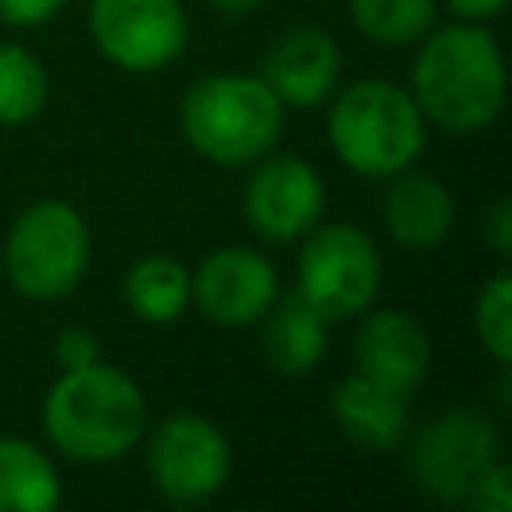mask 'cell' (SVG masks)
I'll use <instances>...</instances> for the list:
<instances>
[{
    "label": "cell",
    "mask_w": 512,
    "mask_h": 512,
    "mask_svg": "<svg viewBox=\"0 0 512 512\" xmlns=\"http://www.w3.org/2000/svg\"><path fill=\"white\" fill-rule=\"evenodd\" d=\"M412 100L420 116L448 136L492 128L508 104V64L484 24L456 20L416 40Z\"/></svg>",
    "instance_id": "cell-1"
},
{
    "label": "cell",
    "mask_w": 512,
    "mask_h": 512,
    "mask_svg": "<svg viewBox=\"0 0 512 512\" xmlns=\"http://www.w3.org/2000/svg\"><path fill=\"white\" fill-rule=\"evenodd\" d=\"M56 504L60 472L52 456L24 436H0V512H52Z\"/></svg>",
    "instance_id": "cell-18"
},
{
    "label": "cell",
    "mask_w": 512,
    "mask_h": 512,
    "mask_svg": "<svg viewBox=\"0 0 512 512\" xmlns=\"http://www.w3.org/2000/svg\"><path fill=\"white\" fill-rule=\"evenodd\" d=\"M124 304L144 324H176L192 308V272L168 252H148L124 272Z\"/></svg>",
    "instance_id": "cell-17"
},
{
    "label": "cell",
    "mask_w": 512,
    "mask_h": 512,
    "mask_svg": "<svg viewBox=\"0 0 512 512\" xmlns=\"http://www.w3.org/2000/svg\"><path fill=\"white\" fill-rule=\"evenodd\" d=\"M428 120L408 88L364 76L328 96V144L344 168L364 180H388L424 152Z\"/></svg>",
    "instance_id": "cell-4"
},
{
    "label": "cell",
    "mask_w": 512,
    "mask_h": 512,
    "mask_svg": "<svg viewBox=\"0 0 512 512\" xmlns=\"http://www.w3.org/2000/svg\"><path fill=\"white\" fill-rule=\"evenodd\" d=\"M260 324H264V360L280 376H304L328 352V320L300 292L276 296Z\"/></svg>",
    "instance_id": "cell-16"
},
{
    "label": "cell",
    "mask_w": 512,
    "mask_h": 512,
    "mask_svg": "<svg viewBox=\"0 0 512 512\" xmlns=\"http://www.w3.org/2000/svg\"><path fill=\"white\" fill-rule=\"evenodd\" d=\"M344 56L332 32L324 28H292L284 32L260 64V80L276 92L284 108H320L340 88Z\"/></svg>",
    "instance_id": "cell-13"
},
{
    "label": "cell",
    "mask_w": 512,
    "mask_h": 512,
    "mask_svg": "<svg viewBox=\"0 0 512 512\" xmlns=\"http://www.w3.org/2000/svg\"><path fill=\"white\" fill-rule=\"evenodd\" d=\"M152 488L180 508L212 500L232 476V444L204 412H168L144 440Z\"/></svg>",
    "instance_id": "cell-7"
},
{
    "label": "cell",
    "mask_w": 512,
    "mask_h": 512,
    "mask_svg": "<svg viewBox=\"0 0 512 512\" xmlns=\"http://www.w3.org/2000/svg\"><path fill=\"white\" fill-rule=\"evenodd\" d=\"M92 264L88 220L64 200L28 204L4 236V272L24 300H64L80 288Z\"/></svg>",
    "instance_id": "cell-5"
},
{
    "label": "cell",
    "mask_w": 512,
    "mask_h": 512,
    "mask_svg": "<svg viewBox=\"0 0 512 512\" xmlns=\"http://www.w3.org/2000/svg\"><path fill=\"white\" fill-rule=\"evenodd\" d=\"M356 32L384 48H408L436 28V0H348Z\"/></svg>",
    "instance_id": "cell-19"
},
{
    "label": "cell",
    "mask_w": 512,
    "mask_h": 512,
    "mask_svg": "<svg viewBox=\"0 0 512 512\" xmlns=\"http://www.w3.org/2000/svg\"><path fill=\"white\" fill-rule=\"evenodd\" d=\"M68 0H0V20L8 28H36L48 24Z\"/></svg>",
    "instance_id": "cell-24"
},
{
    "label": "cell",
    "mask_w": 512,
    "mask_h": 512,
    "mask_svg": "<svg viewBox=\"0 0 512 512\" xmlns=\"http://www.w3.org/2000/svg\"><path fill=\"white\" fill-rule=\"evenodd\" d=\"M324 212V180L312 160L296 152H268L252 164L244 184V220L268 244H292Z\"/></svg>",
    "instance_id": "cell-10"
},
{
    "label": "cell",
    "mask_w": 512,
    "mask_h": 512,
    "mask_svg": "<svg viewBox=\"0 0 512 512\" xmlns=\"http://www.w3.org/2000/svg\"><path fill=\"white\" fill-rule=\"evenodd\" d=\"M52 356H56L60 372L84 368V364L100 360V340H96V332H88V328H64V332L56 336V344H52Z\"/></svg>",
    "instance_id": "cell-23"
},
{
    "label": "cell",
    "mask_w": 512,
    "mask_h": 512,
    "mask_svg": "<svg viewBox=\"0 0 512 512\" xmlns=\"http://www.w3.org/2000/svg\"><path fill=\"white\" fill-rule=\"evenodd\" d=\"M384 264L376 240L356 224H312L300 236L296 292L332 324L368 312L380 296Z\"/></svg>",
    "instance_id": "cell-6"
},
{
    "label": "cell",
    "mask_w": 512,
    "mask_h": 512,
    "mask_svg": "<svg viewBox=\"0 0 512 512\" xmlns=\"http://www.w3.org/2000/svg\"><path fill=\"white\" fill-rule=\"evenodd\" d=\"M48 104V72L24 44H0V124H28Z\"/></svg>",
    "instance_id": "cell-20"
},
{
    "label": "cell",
    "mask_w": 512,
    "mask_h": 512,
    "mask_svg": "<svg viewBox=\"0 0 512 512\" xmlns=\"http://www.w3.org/2000/svg\"><path fill=\"white\" fill-rule=\"evenodd\" d=\"M332 420L360 452H392L408 440V396L352 372L332 392Z\"/></svg>",
    "instance_id": "cell-15"
},
{
    "label": "cell",
    "mask_w": 512,
    "mask_h": 512,
    "mask_svg": "<svg viewBox=\"0 0 512 512\" xmlns=\"http://www.w3.org/2000/svg\"><path fill=\"white\" fill-rule=\"evenodd\" d=\"M500 460L496 428L468 408L428 420L408 448V476L416 488L444 504H468L484 472Z\"/></svg>",
    "instance_id": "cell-8"
},
{
    "label": "cell",
    "mask_w": 512,
    "mask_h": 512,
    "mask_svg": "<svg viewBox=\"0 0 512 512\" xmlns=\"http://www.w3.org/2000/svg\"><path fill=\"white\" fill-rule=\"evenodd\" d=\"M88 36L120 72H160L188 48L184 0H88Z\"/></svg>",
    "instance_id": "cell-9"
},
{
    "label": "cell",
    "mask_w": 512,
    "mask_h": 512,
    "mask_svg": "<svg viewBox=\"0 0 512 512\" xmlns=\"http://www.w3.org/2000/svg\"><path fill=\"white\" fill-rule=\"evenodd\" d=\"M472 328L484 344V352L508 368L512 364V276L496 272L480 284L476 300H472Z\"/></svg>",
    "instance_id": "cell-21"
},
{
    "label": "cell",
    "mask_w": 512,
    "mask_h": 512,
    "mask_svg": "<svg viewBox=\"0 0 512 512\" xmlns=\"http://www.w3.org/2000/svg\"><path fill=\"white\" fill-rule=\"evenodd\" d=\"M40 420L60 456L76 464H112L144 440L148 400L124 368L92 360L52 380Z\"/></svg>",
    "instance_id": "cell-2"
},
{
    "label": "cell",
    "mask_w": 512,
    "mask_h": 512,
    "mask_svg": "<svg viewBox=\"0 0 512 512\" xmlns=\"http://www.w3.org/2000/svg\"><path fill=\"white\" fill-rule=\"evenodd\" d=\"M468 504L480 508V512H512V468H508L504 456L484 472V480L476 484Z\"/></svg>",
    "instance_id": "cell-22"
},
{
    "label": "cell",
    "mask_w": 512,
    "mask_h": 512,
    "mask_svg": "<svg viewBox=\"0 0 512 512\" xmlns=\"http://www.w3.org/2000/svg\"><path fill=\"white\" fill-rule=\"evenodd\" d=\"M284 112L256 72H212L180 96V132L208 164L248 168L280 144Z\"/></svg>",
    "instance_id": "cell-3"
},
{
    "label": "cell",
    "mask_w": 512,
    "mask_h": 512,
    "mask_svg": "<svg viewBox=\"0 0 512 512\" xmlns=\"http://www.w3.org/2000/svg\"><path fill=\"white\" fill-rule=\"evenodd\" d=\"M380 220L388 236L404 248H436L448 240L456 224V204L452 192L440 176L412 168H400L388 176V188L380 196Z\"/></svg>",
    "instance_id": "cell-14"
},
{
    "label": "cell",
    "mask_w": 512,
    "mask_h": 512,
    "mask_svg": "<svg viewBox=\"0 0 512 512\" xmlns=\"http://www.w3.org/2000/svg\"><path fill=\"white\" fill-rule=\"evenodd\" d=\"M276 296H280L276 264L248 244L212 248L192 272V304L216 328L260 324Z\"/></svg>",
    "instance_id": "cell-11"
},
{
    "label": "cell",
    "mask_w": 512,
    "mask_h": 512,
    "mask_svg": "<svg viewBox=\"0 0 512 512\" xmlns=\"http://www.w3.org/2000/svg\"><path fill=\"white\" fill-rule=\"evenodd\" d=\"M356 328V372L412 396L432 368V340L404 308H368Z\"/></svg>",
    "instance_id": "cell-12"
},
{
    "label": "cell",
    "mask_w": 512,
    "mask_h": 512,
    "mask_svg": "<svg viewBox=\"0 0 512 512\" xmlns=\"http://www.w3.org/2000/svg\"><path fill=\"white\" fill-rule=\"evenodd\" d=\"M264 0H212V8H220V12H228V16H248V12H256Z\"/></svg>",
    "instance_id": "cell-27"
},
{
    "label": "cell",
    "mask_w": 512,
    "mask_h": 512,
    "mask_svg": "<svg viewBox=\"0 0 512 512\" xmlns=\"http://www.w3.org/2000/svg\"><path fill=\"white\" fill-rule=\"evenodd\" d=\"M444 4H448V12H452L456 20H472V24H484V20L500 16L508 0H444Z\"/></svg>",
    "instance_id": "cell-26"
},
{
    "label": "cell",
    "mask_w": 512,
    "mask_h": 512,
    "mask_svg": "<svg viewBox=\"0 0 512 512\" xmlns=\"http://www.w3.org/2000/svg\"><path fill=\"white\" fill-rule=\"evenodd\" d=\"M488 244H492V252L504 260L508 252H512V200L508 196H500L492 208H488Z\"/></svg>",
    "instance_id": "cell-25"
}]
</instances>
